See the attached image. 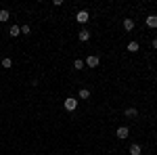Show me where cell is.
I'll return each instance as SVG.
<instances>
[{"instance_id": "cell-1", "label": "cell", "mask_w": 157, "mask_h": 155, "mask_svg": "<svg viewBox=\"0 0 157 155\" xmlns=\"http://www.w3.org/2000/svg\"><path fill=\"white\" fill-rule=\"evenodd\" d=\"M88 19H90L88 11H78V15H75V21H78V23H86Z\"/></svg>"}, {"instance_id": "cell-2", "label": "cell", "mask_w": 157, "mask_h": 155, "mask_svg": "<svg viewBox=\"0 0 157 155\" xmlns=\"http://www.w3.org/2000/svg\"><path fill=\"white\" fill-rule=\"evenodd\" d=\"M98 63H101V59H98L97 55H90L86 59V67H98Z\"/></svg>"}, {"instance_id": "cell-3", "label": "cell", "mask_w": 157, "mask_h": 155, "mask_svg": "<svg viewBox=\"0 0 157 155\" xmlns=\"http://www.w3.org/2000/svg\"><path fill=\"white\" fill-rule=\"evenodd\" d=\"M63 105H65V109H67V111H75V107H78V101L69 96V99H67V101H65Z\"/></svg>"}, {"instance_id": "cell-4", "label": "cell", "mask_w": 157, "mask_h": 155, "mask_svg": "<svg viewBox=\"0 0 157 155\" xmlns=\"http://www.w3.org/2000/svg\"><path fill=\"white\" fill-rule=\"evenodd\" d=\"M128 134H130V130H128L126 126H120V128H117V138L124 141V138H128Z\"/></svg>"}, {"instance_id": "cell-5", "label": "cell", "mask_w": 157, "mask_h": 155, "mask_svg": "<svg viewBox=\"0 0 157 155\" xmlns=\"http://www.w3.org/2000/svg\"><path fill=\"white\" fill-rule=\"evenodd\" d=\"M9 36H13V38L21 36V27H19V25H11V29H9Z\"/></svg>"}, {"instance_id": "cell-6", "label": "cell", "mask_w": 157, "mask_h": 155, "mask_svg": "<svg viewBox=\"0 0 157 155\" xmlns=\"http://www.w3.org/2000/svg\"><path fill=\"white\" fill-rule=\"evenodd\" d=\"M147 25L155 29L157 27V15H149V17H147Z\"/></svg>"}, {"instance_id": "cell-7", "label": "cell", "mask_w": 157, "mask_h": 155, "mask_svg": "<svg viewBox=\"0 0 157 155\" xmlns=\"http://www.w3.org/2000/svg\"><path fill=\"white\" fill-rule=\"evenodd\" d=\"M9 19H11V13L6 11V9H2V11H0V23H6Z\"/></svg>"}, {"instance_id": "cell-8", "label": "cell", "mask_w": 157, "mask_h": 155, "mask_svg": "<svg viewBox=\"0 0 157 155\" xmlns=\"http://www.w3.org/2000/svg\"><path fill=\"white\" fill-rule=\"evenodd\" d=\"M126 118H130V119L138 118V111H136L134 107H128V109H126Z\"/></svg>"}, {"instance_id": "cell-9", "label": "cell", "mask_w": 157, "mask_h": 155, "mask_svg": "<svg viewBox=\"0 0 157 155\" xmlns=\"http://www.w3.org/2000/svg\"><path fill=\"white\" fill-rule=\"evenodd\" d=\"M78 38H80L82 42H88V40H90V32H88V29H82V32L78 34Z\"/></svg>"}, {"instance_id": "cell-10", "label": "cell", "mask_w": 157, "mask_h": 155, "mask_svg": "<svg viewBox=\"0 0 157 155\" xmlns=\"http://www.w3.org/2000/svg\"><path fill=\"white\" fill-rule=\"evenodd\" d=\"M124 29H126V32H132L134 29V21L132 19H124Z\"/></svg>"}, {"instance_id": "cell-11", "label": "cell", "mask_w": 157, "mask_h": 155, "mask_svg": "<svg viewBox=\"0 0 157 155\" xmlns=\"http://www.w3.org/2000/svg\"><path fill=\"white\" fill-rule=\"evenodd\" d=\"M140 153H143L140 145H132V147H130V155H140Z\"/></svg>"}, {"instance_id": "cell-12", "label": "cell", "mask_w": 157, "mask_h": 155, "mask_svg": "<svg viewBox=\"0 0 157 155\" xmlns=\"http://www.w3.org/2000/svg\"><path fill=\"white\" fill-rule=\"evenodd\" d=\"M80 99H82V101H88V99H90V90H88V88H82V90H80Z\"/></svg>"}, {"instance_id": "cell-13", "label": "cell", "mask_w": 157, "mask_h": 155, "mask_svg": "<svg viewBox=\"0 0 157 155\" xmlns=\"http://www.w3.org/2000/svg\"><path fill=\"white\" fill-rule=\"evenodd\" d=\"M84 67H86V63L82 59H75V61H73V69H84Z\"/></svg>"}, {"instance_id": "cell-14", "label": "cell", "mask_w": 157, "mask_h": 155, "mask_svg": "<svg viewBox=\"0 0 157 155\" xmlns=\"http://www.w3.org/2000/svg\"><path fill=\"white\" fill-rule=\"evenodd\" d=\"M2 67H4V69H9V67H13V61L9 59V57H6V59H2Z\"/></svg>"}, {"instance_id": "cell-15", "label": "cell", "mask_w": 157, "mask_h": 155, "mask_svg": "<svg viewBox=\"0 0 157 155\" xmlns=\"http://www.w3.org/2000/svg\"><path fill=\"white\" fill-rule=\"evenodd\" d=\"M128 50H130V52H136V50H138V42H130V44H128Z\"/></svg>"}, {"instance_id": "cell-16", "label": "cell", "mask_w": 157, "mask_h": 155, "mask_svg": "<svg viewBox=\"0 0 157 155\" xmlns=\"http://www.w3.org/2000/svg\"><path fill=\"white\" fill-rule=\"evenodd\" d=\"M29 32H32L29 25H23V27H21V34H29Z\"/></svg>"}, {"instance_id": "cell-17", "label": "cell", "mask_w": 157, "mask_h": 155, "mask_svg": "<svg viewBox=\"0 0 157 155\" xmlns=\"http://www.w3.org/2000/svg\"><path fill=\"white\" fill-rule=\"evenodd\" d=\"M153 48H155V50H157V40H153Z\"/></svg>"}]
</instances>
